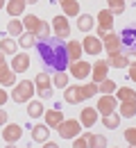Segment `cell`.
Masks as SVG:
<instances>
[{"instance_id":"6da1fadb","label":"cell","mask_w":136,"mask_h":148,"mask_svg":"<svg viewBox=\"0 0 136 148\" xmlns=\"http://www.w3.org/2000/svg\"><path fill=\"white\" fill-rule=\"evenodd\" d=\"M39 55L43 59V64H48L50 69H55L57 73H61L66 66H68V48L61 39H45L39 41Z\"/></svg>"},{"instance_id":"7a4b0ae2","label":"cell","mask_w":136,"mask_h":148,"mask_svg":"<svg viewBox=\"0 0 136 148\" xmlns=\"http://www.w3.org/2000/svg\"><path fill=\"white\" fill-rule=\"evenodd\" d=\"M37 93V87H34V80H20L14 84V91H12V100L14 103H30L32 96Z\"/></svg>"},{"instance_id":"3957f363","label":"cell","mask_w":136,"mask_h":148,"mask_svg":"<svg viewBox=\"0 0 136 148\" xmlns=\"http://www.w3.org/2000/svg\"><path fill=\"white\" fill-rule=\"evenodd\" d=\"M57 132H59V137L61 139H75V137H79V132H82V123H79V119H64L61 121V125L57 128Z\"/></svg>"},{"instance_id":"277c9868","label":"cell","mask_w":136,"mask_h":148,"mask_svg":"<svg viewBox=\"0 0 136 148\" xmlns=\"http://www.w3.org/2000/svg\"><path fill=\"white\" fill-rule=\"evenodd\" d=\"M52 30H55V37L57 39H70V23H68V16L59 14L52 18Z\"/></svg>"},{"instance_id":"5b68a950","label":"cell","mask_w":136,"mask_h":148,"mask_svg":"<svg viewBox=\"0 0 136 148\" xmlns=\"http://www.w3.org/2000/svg\"><path fill=\"white\" fill-rule=\"evenodd\" d=\"M82 48H84V53L91 57L100 55L102 50H104V46H102V39L97 37V34H86L84 41H82Z\"/></svg>"},{"instance_id":"8992f818","label":"cell","mask_w":136,"mask_h":148,"mask_svg":"<svg viewBox=\"0 0 136 148\" xmlns=\"http://www.w3.org/2000/svg\"><path fill=\"white\" fill-rule=\"evenodd\" d=\"M34 87H37V93L41 98H50L52 96V77L48 73H39L34 77Z\"/></svg>"},{"instance_id":"52a82bcc","label":"cell","mask_w":136,"mask_h":148,"mask_svg":"<svg viewBox=\"0 0 136 148\" xmlns=\"http://www.w3.org/2000/svg\"><path fill=\"white\" fill-rule=\"evenodd\" d=\"M102 46H104L107 55H114V53H120V50H122V39H120V34H116V32H104Z\"/></svg>"},{"instance_id":"ba28073f","label":"cell","mask_w":136,"mask_h":148,"mask_svg":"<svg viewBox=\"0 0 136 148\" xmlns=\"http://www.w3.org/2000/svg\"><path fill=\"white\" fill-rule=\"evenodd\" d=\"M95 110L102 114V116H107V114H114V112H118V98L111 93V96H100L97 98V105Z\"/></svg>"},{"instance_id":"9c48e42d","label":"cell","mask_w":136,"mask_h":148,"mask_svg":"<svg viewBox=\"0 0 136 148\" xmlns=\"http://www.w3.org/2000/svg\"><path fill=\"white\" fill-rule=\"evenodd\" d=\"M64 100H66L68 105H79L82 100H86L84 93H82V84H68V87L64 89Z\"/></svg>"},{"instance_id":"30bf717a","label":"cell","mask_w":136,"mask_h":148,"mask_svg":"<svg viewBox=\"0 0 136 148\" xmlns=\"http://www.w3.org/2000/svg\"><path fill=\"white\" fill-rule=\"evenodd\" d=\"M109 64H107V59H97L95 64H91V80L93 82H102V80H107V73H109Z\"/></svg>"},{"instance_id":"8fae6325","label":"cell","mask_w":136,"mask_h":148,"mask_svg":"<svg viewBox=\"0 0 136 148\" xmlns=\"http://www.w3.org/2000/svg\"><path fill=\"white\" fill-rule=\"evenodd\" d=\"M70 75L77 77V80H86V77H91V64L84 62V59L70 62Z\"/></svg>"},{"instance_id":"7c38bea8","label":"cell","mask_w":136,"mask_h":148,"mask_svg":"<svg viewBox=\"0 0 136 148\" xmlns=\"http://www.w3.org/2000/svg\"><path fill=\"white\" fill-rule=\"evenodd\" d=\"M9 66H12L14 73H25V71L30 69V55H27V53H16V55L12 57Z\"/></svg>"},{"instance_id":"4fadbf2b","label":"cell","mask_w":136,"mask_h":148,"mask_svg":"<svg viewBox=\"0 0 136 148\" xmlns=\"http://www.w3.org/2000/svg\"><path fill=\"white\" fill-rule=\"evenodd\" d=\"M20 137H23V128H20L18 123H7L5 130H2V139L7 141V144H16Z\"/></svg>"},{"instance_id":"5bb4252c","label":"cell","mask_w":136,"mask_h":148,"mask_svg":"<svg viewBox=\"0 0 136 148\" xmlns=\"http://www.w3.org/2000/svg\"><path fill=\"white\" fill-rule=\"evenodd\" d=\"M97 114L100 112L95 107H84V110L79 112V123H82V128H93L97 123Z\"/></svg>"},{"instance_id":"9a60e30c","label":"cell","mask_w":136,"mask_h":148,"mask_svg":"<svg viewBox=\"0 0 136 148\" xmlns=\"http://www.w3.org/2000/svg\"><path fill=\"white\" fill-rule=\"evenodd\" d=\"M25 7H27V0H7L5 9L12 18H18V16H25Z\"/></svg>"},{"instance_id":"2e32d148","label":"cell","mask_w":136,"mask_h":148,"mask_svg":"<svg viewBox=\"0 0 136 148\" xmlns=\"http://www.w3.org/2000/svg\"><path fill=\"white\" fill-rule=\"evenodd\" d=\"M95 21H97V27H100V30L111 32V27H114V14H111V9H109V7H107V9H100Z\"/></svg>"},{"instance_id":"e0dca14e","label":"cell","mask_w":136,"mask_h":148,"mask_svg":"<svg viewBox=\"0 0 136 148\" xmlns=\"http://www.w3.org/2000/svg\"><path fill=\"white\" fill-rule=\"evenodd\" d=\"M18 39H14V37H5V39H0V53H5L7 57H14L16 53H18Z\"/></svg>"},{"instance_id":"ac0fdd59","label":"cell","mask_w":136,"mask_h":148,"mask_svg":"<svg viewBox=\"0 0 136 148\" xmlns=\"http://www.w3.org/2000/svg\"><path fill=\"white\" fill-rule=\"evenodd\" d=\"M43 119H45V125L50 130H57L61 125V121H64V114L59 110H45L43 112Z\"/></svg>"},{"instance_id":"d6986e66","label":"cell","mask_w":136,"mask_h":148,"mask_svg":"<svg viewBox=\"0 0 136 148\" xmlns=\"http://www.w3.org/2000/svg\"><path fill=\"white\" fill-rule=\"evenodd\" d=\"M66 48H68V59H70V62H77V59H82V55H84L82 41H75V39H68Z\"/></svg>"},{"instance_id":"ffe728a7","label":"cell","mask_w":136,"mask_h":148,"mask_svg":"<svg viewBox=\"0 0 136 148\" xmlns=\"http://www.w3.org/2000/svg\"><path fill=\"white\" fill-rule=\"evenodd\" d=\"M32 139L39 141V144H45V141L50 139V128H48L45 123H37V125L32 128Z\"/></svg>"},{"instance_id":"44dd1931","label":"cell","mask_w":136,"mask_h":148,"mask_svg":"<svg viewBox=\"0 0 136 148\" xmlns=\"http://www.w3.org/2000/svg\"><path fill=\"white\" fill-rule=\"evenodd\" d=\"M0 84H2V87H14V84H16V75H14V71H12L9 64L0 66Z\"/></svg>"},{"instance_id":"7402d4cb","label":"cell","mask_w":136,"mask_h":148,"mask_svg":"<svg viewBox=\"0 0 136 148\" xmlns=\"http://www.w3.org/2000/svg\"><path fill=\"white\" fill-rule=\"evenodd\" d=\"M59 5H61L64 16H68V18H70V16H79V14H82V12H79V2H77V0H61Z\"/></svg>"},{"instance_id":"603a6c76","label":"cell","mask_w":136,"mask_h":148,"mask_svg":"<svg viewBox=\"0 0 136 148\" xmlns=\"http://www.w3.org/2000/svg\"><path fill=\"white\" fill-rule=\"evenodd\" d=\"M107 64L114 66V69H127L129 66V59H127V55H122V50H120V53H114V55L107 57Z\"/></svg>"},{"instance_id":"cb8c5ba5","label":"cell","mask_w":136,"mask_h":148,"mask_svg":"<svg viewBox=\"0 0 136 148\" xmlns=\"http://www.w3.org/2000/svg\"><path fill=\"white\" fill-rule=\"evenodd\" d=\"M39 25H41V18H39V16H34V14H25V16H23V27H25V32L37 34Z\"/></svg>"},{"instance_id":"d4e9b609","label":"cell","mask_w":136,"mask_h":148,"mask_svg":"<svg viewBox=\"0 0 136 148\" xmlns=\"http://www.w3.org/2000/svg\"><path fill=\"white\" fill-rule=\"evenodd\" d=\"M116 98L118 103H136V91L129 87H120V89H116Z\"/></svg>"},{"instance_id":"484cf974","label":"cell","mask_w":136,"mask_h":148,"mask_svg":"<svg viewBox=\"0 0 136 148\" xmlns=\"http://www.w3.org/2000/svg\"><path fill=\"white\" fill-rule=\"evenodd\" d=\"M77 27L82 32H91V30L95 27V18H93L91 14H79L77 16Z\"/></svg>"},{"instance_id":"4316f807","label":"cell","mask_w":136,"mask_h":148,"mask_svg":"<svg viewBox=\"0 0 136 148\" xmlns=\"http://www.w3.org/2000/svg\"><path fill=\"white\" fill-rule=\"evenodd\" d=\"M23 32H25V27H23V21L12 18L9 23H7V34H9V37H14V39H16V37H20Z\"/></svg>"},{"instance_id":"83f0119b","label":"cell","mask_w":136,"mask_h":148,"mask_svg":"<svg viewBox=\"0 0 136 148\" xmlns=\"http://www.w3.org/2000/svg\"><path fill=\"white\" fill-rule=\"evenodd\" d=\"M43 103L41 100H30L27 103V116L30 119H39V116H43Z\"/></svg>"},{"instance_id":"f1b7e54d","label":"cell","mask_w":136,"mask_h":148,"mask_svg":"<svg viewBox=\"0 0 136 148\" xmlns=\"http://www.w3.org/2000/svg\"><path fill=\"white\" fill-rule=\"evenodd\" d=\"M118 114H120V119H132V116H136V103H120L118 105Z\"/></svg>"},{"instance_id":"f546056e","label":"cell","mask_w":136,"mask_h":148,"mask_svg":"<svg viewBox=\"0 0 136 148\" xmlns=\"http://www.w3.org/2000/svg\"><path fill=\"white\" fill-rule=\"evenodd\" d=\"M102 125L107 130H116L120 125V114L114 112V114H107V116H102Z\"/></svg>"},{"instance_id":"4dcf8cb0","label":"cell","mask_w":136,"mask_h":148,"mask_svg":"<svg viewBox=\"0 0 136 148\" xmlns=\"http://www.w3.org/2000/svg\"><path fill=\"white\" fill-rule=\"evenodd\" d=\"M116 82H114V80H109V77H107V80H102V82H100V84H97V91L102 93V96H111V93H116Z\"/></svg>"},{"instance_id":"1f68e13d","label":"cell","mask_w":136,"mask_h":148,"mask_svg":"<svg viewBox=\"0 0 136 148\" xmlns=\"http://www.w3.org/2000/svg\"><path fill=\"white\" fill-rule=\"evenodd\" d=\"M34 43H37V34H32V32H23V34L18 37V46H20V48H25V50L32 48Z\"/></svg>"},{"instance_id":"d6a6232c","label":"cell","mask_w":136,"mask_h":148,"mask_svg":"<svg viewBox=\"0 0 136 148\" xmlns=\"http://www.w3.org/2000/svg\"><path fill=\"white\" fill-rule=\"evenodd\" d=\"M89 148H107V137L104 134H91L89 132Z\"/></svg>"},{"instance_id":"836d02e7","label":"cell","mask_w":136,"mask_h":148,"mask_svg":"<svg viewBox=\"0 0 136 148\" xmlns=\"http://www.w3.org/2000/svg\"><path fill=\"white\" fill-rule=\"evenodd\" d=\"M52 87H59V89H66L68 87V73H55L52 75Z\"/></svg>"},{"instance_id":"e575fe53","label":"cell","mask_w":136,"mask_h":148,"mask_svg":"<svg viewBox=\"0 0 136 148\" xmlns=\"http://www.w3.org/2000/svg\"><path fill=\"white\" fill-rule=\"evenodd\" d=\"M82 93H84V98H93L95 93H100L97 91V82H86V84H82Z\"/></svg>"},{"instance_id":"d590c367","label":"cell","mask_w":136,"mask_h":148,"mask_svg":"<svg viewBox=\"0 0 136 148\" xmlns=\"http://www.w3.org/2000/svg\"><path fill=\"white\" fill-rule=\"evenodd\" d=\"M37 39H41V41L50 39V23H48V21H41L39 30H37Z\"/></svg>"},{"instance_id":"8d00e7d4","label":"cell","mask_w":136,"mask_h":148,"mask_svg":"<svg viewBox=\"0 0 136 148\" xmlns=\"http://www.w3.org/2000/svg\"><path fill=\"white\" fill-rule=\"evenodd\" d=\"M107 5H109V9H111L114 16L125 12V0H107Z\"/></svg>"},{"instance_id":"74e56055","label":"cell","mask_w":136,"mask_h":148,"mask_svg":"<svg viewBox=\"0 0 136 148\" xmlns=\"http://www.w3.org/2000/svg\"><path fill=\"white\" fill-rule=\"evenodd\" d=\"M73 148H89V132L84 137H75L73 139Z\"/></svg>"},{"instance_id":"f35d334b","label":"cell","mask_w":136,"mask_h":148,"mask_svg":"<svg viewBox=\"0 0 136 148\" xmlns=\"http://www.w3.org/2000/svg\"><path fill=\"white\" fill-rule=\"evenodd\" d=\"M125 139H127V144H129V146H136V125L125 130Z\"/></svg>"},{"instance_id":"ab89813d","label":"cell","mask_w":136,"mask_h":148,"mask_svg":"<svg viewBox=\"0 0 136 148\" xmlns=\"http://www.w3.org/2000/svg\"><path fill=\"white\" fill-rule=\"evenodd\" d=\"M7 100H9V93L0 87V107H5V103H7Z\"/></svg>"},{"instance_id":"60d3db41","label":"cell","mask_w":136,"mask_h":148,"mask_svg":"<svg viewBox=\"0 0 136 148\" xmlns=\"http://www.w3.org/2000/svg\"><path fill=\"white\" fill-rule=\"evenodd\" d=\"M5 125H7V112L0 107V128H5Z\"/></svg>"},{"instance_id":"b9f144b4","label":"cell","mask_w":136,"mask_h":148,"mask_svg":"<svg viewBox=\"0 0 136 148\" xmlns=\"http://www.w3.org/2000/svg\"><path fill=\"white\" fill-rule=\"evenodd\" d=\"M127 69H129V80H132V82H136V64L127 66Z\"/></svg>"},{"instance_id":"7bdbcfd3","label":"cell","mask_w":136,"mask_h":148,"mask_svg":"<svg viewBox=\"0 0 136 148\" xmlns=\"http://www.w3.org/2000/svg\"><path fill=\"white\" fill-rule=\"evenodd\" d=\"M127 59H129V66L136 64V50H129V53H127Z\"/></svg>"},{"instance_id":"ee69618b","label":"cell","mask_w":136,"mask_h":148,"mask_svg":"<svg viewBox=\"0 0 136 148\" xmlns=\"http://www.w3.org/2000/svg\"><path fill=\"white\" fill-rule=\"evenodd\" d=\"M43 148H59V146H57V144H55V141H50V139H48V141L43 144Z\"/></svg>"},{"instance_id":"f6af8a7d","label":"cell","mask_w":136,"mask_h":148,"mask_svg":"<svg viewBox=\"0 0 136 148\" xmlns=\"http://www.w3.org/2000/svg\"><path fill=\"white\" fill-rule=\"evenodd\" d=\"M5 64H7V55H5V53H0V66H5Z\"/></svg>"},{"instance_id":"bcb514c9","label":"cell","mask_w":136,"mask_h":148,"mask_svg":"<svg viewBox=\"0 0 136 148\" xmlns=\"http://www.w3.org/2000/svg\"><path fill=\"white\" fill-rule=\"evenodd\" d=\"M5 5H7V0H0V9H5Z\"/></svg>"},{"instance_id":"7dc6e473","label":"cell","mask_w":136,"mask_h":148,"mask_svg":"<svg viewBox=\"0 0 136 148\" xmlns=\"http://www.w3.org/2000/svg\"><path fill=\"white\" fill-rule=\"evenodd\" d=\"M5 148H16V146H14V144H7V146H5Z\"/></svg>"},{"instance_id":"c3c4849f","label":"cell","mask_w":136,"mask_h":148,"mask_svg":"<svg viewBox=\"0 0 136 148\" xmlns=\"http://www.w3.org/2000/svg\"><path fill=\"white\" fill-rule=\"evenodd\" d=\"M30 2H32V5H34V2H39V0H27V5H30Z\"/></svg>"},{"instance_id":"681fc988","label":"cell","mask_w":136,"mask_h":148,"mask_svg":"<svg viewBox=\"0 0 136 148\" xmlns=\"http://www.w3.org/2000/svg\"><path fill=\"white\" fill-rule=\"evenodd\" d=\"M129 148H136V146H129Z\"/></svg>"},{"instance_id":"f907efd6","label":"cell","mask_w":136,"mask_h":148,"mask_svg":"<svg viewBox=\"0 0 136 148\" xmlns=\"http://www.w3.org/2000/svg\"><path fill=\"white\" fill-rule=\"evenodd\" d=\"M57 2H61V0H57Z\"/></svg>"},{"instance_id":"816d5d0a","label":"cell","mask_w":136,"mask_h":148,"mask_svg":"<svg viewBox=\"0 0 136 148\" xmlns=\"http://www.w3.org/2000/svg\"><path fill=\"white\" fill-rule=\"evenodd\" d=\"M30 148H32V146H30Z\"/></svg>"}]
</instances>
